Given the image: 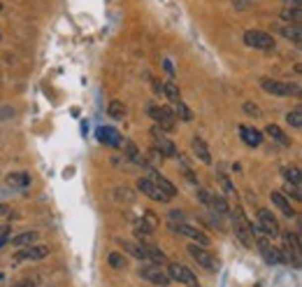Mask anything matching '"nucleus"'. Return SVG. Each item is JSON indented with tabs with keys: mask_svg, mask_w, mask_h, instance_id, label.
Wrapping results in <instances>:
<instances>
[{
	"mask_svg": "<svg viewBox=\"0 0 302 287\" xmlns=\"http://www.w3.org/2000/svg\"><path fill=\"white\" fill-rule=\"evenodd\" d=\"M258 248H260V255H263V259L267 262V264H281L284 262V257H281V250L274 248L265 236H258Z\"/></svg>",
	"mask_w": 302,
	"mask_h": 287,
	"instance_id": "11",
	"label": "nucleus"
},
{
	"mask_svg": "<svg viewBox=\"0 0 302 287\" xmlns=\"http://www.w3.org/2000/svg\"><path fill=\"white\" fill-rule=\"evenodd\" d=\"M260 89H263L265 93H272V96H298V93H300V86L298 84L281 82V79H272V77L260 79Z\"/></svg>",
	"mask_w": 302,
	"mask_h": 287,
	"instance_id": "2",
	"label": "nucleus"
},
{
	"mask_svg": "<svg viewBox=\"0 0 302 287\" xmlns=\"http://www.w3.org/2000/svg\"><path fill=\"white\" fill-rule=\"evenodd\" d=\"M258 233H263V236H267V238H274V236H279L281 233L277 217L265 208L258 210Z\"/></svg>",
	"mask_w": 302,
	"mask_h": 287,
	"instance_id": "4",
	"label": "nucleus"
},
{
	"mask_svg": "<svg viewBox=\"0 0 302 287\" xmlns=\"http://www.w3.org/2000/svg\"><path fill=\"white\" fill-rule=\"evenodd\" d=\"M107 264L112 266V269H116V271H123L126 269V257L121 255V252H109V257H107Z\"/></svg>",
	"mask_w": 302,
	"mask_h": 287,
	"instance_id": "29",
	"label": "nucleus"
},
{
	"mask_svg": "<svg viewBox=\"0 0 302 287\" xmlns=\"http://www.w3.org/2000/svg\"><path fill=\"white\" fill-rule=\"evenodd\" d=\"M0 12H2V2H0Z\"/></svg>",
	"mask_w": 302,
	"mask_h": 287,
	"instance_id": "44",
	"label": "nucleus"
},
{
	"mask_svg": "<svg viewBox=\"0 0 302 287\" xmlns=\"http://www.w3.org/2000/svg\"><path fill=\"white\" fill-rule=\"evenodd\" d=\"M9 213V206L7 203H0V217H2V215H7Z\"/></svg>",
	"mask_w": 302,
	"mask_h": 287,
	"instance_id": "39",
	"label": "nucleus"
},
{
	"mask_svg": "<svg viewBox=\"0 0 302 287\" xmlns=\"http://www.w3.org/2000/svg\"><path fill=\"white\" fill-rule=\"evenodd\" d=\"M281 194H284V196H293L295 201H300V199H302L300 187H298V185H288V182H286V187H284V192H281Z\"/></svg>",
	"mask_w": 302,
	"mask_h": 287,
	"instance_id": "33",
	"label": "nucleus"
},
{
	"mask_svg": "<svg viewBox=\"0 0 302 287\" xmlns=\"http://www.w3.org/2000/svg\"><path fill=\"white\" fill-rule=\"evenodd\" d=\"M151 138H153V149H158L163 156H167V159H174L177 154V147H174V143L165 136V131H160L158 126H153L151 129Z\"/></svg>",
	"mask_w": 302,
	"mask_h": 287,
	"instance_id": "5",
	"label": "nucleus"
},
{
	"mask_svg": "<svg viewBox=\"0 0 302 287\" xmlns=\"http://www.w3.org/2000/svg\"><path fill=\"white\" fill-rule=\"evenodd\" d=\"M265 133H267V136H270V138L274 140V143L284 145V147H288V145H291V138H288L286 133L281 131V129H279L277 124H267V126H265Z\"/></svg>",
	"mask_w": 302,
	"mask_h": 287,
	"instance_id": "21",
	"label": "nucleus"
},
{
	"mask_svg": "<svg viewBox=\"0 0 302 287\" xmlns=\"http://www.w3.org/2000/svg\"><path fill=\"white\" fill-rule=\"evenodd\" d=\"M121 248H123V250H128L130 255L135 257V259H140V262H144V259H147V252H144V245H140V243L121 241Z\"/></svg>",
	"mask_w": 302,
	"mask_h": 287,
	"instance_id": "25",
	"label": "nucleus"
},
{
	"mask_svg": "<svg viewBox=\"0 0 302 287\" xmlns=\"http://www.w3.org/2000/svg\"><path fill=\"white\" fill-rule=\"evenodd\" d=\"M209 208H214V213H216V215H221V217L230 215V208H228L226 199H223V196H219V194L211 196V206H209Z\"/></svg>",
	"mask_w": 302,
	"mask_h": 287,
	"instance_id": "26",
	"label": "nucleus"
},
{
	"mask_svg": "<svg viewBox=\"0 0 302 287\" xmlns=\"http://www.w3.org/2000/svg\"><path fill=\"white\" fill-rule=\"evenodd\" d=\"M251 233H253V226L249 224V219L244 217V213L237 208L235 210V236H237L244 245H251Z\"/></svg>",
	"mask_w": 302,
	"mask_h": 287,
	"instance_id": "9",
	"label": "nucleus"
},
{
	"mask_svg": "<svg viewBox=\"0 0 302 287\" xmlns=\"http://www.w3.org/2000/svg\"><path fill=\"white\" fill-rule=\"evenodd\" d=\"M7 231H9L7 226H0V238H2V236H7Z\"/></svg>",
	"mask_w": 302,
	"mask_h": 287,
	"instance_id": "41",
	"label": "nucleus"
},
{
	"mask_svg": "<svg viewBox=\"0 0 302 287\" xmlns=\"http://www.w3.org/2000/svg\"><path fill=\"white\" fill-rule=\"evenodd\" d=\"M270 199H272V203H274V206H277V208H279L281 213L286 215V217H295V210L291 208V203H288V199H286L284 194H281V192H272Z\"/></svg>",
	"mask_w": 302,
	"mask_h": 287,
	"instance_id": "20",
	"label": "nucleus"
},
{
	"mask_svg": "<svg viewBox=\"0 0 302 287\" xmlns=\"http://www.w3.org/2000/svg\"><path fill=\"white\" fill-rule=\"evenodd\" d=\"M189 255L198 262V266H202L207 271H216V259L211 257L209 250H204V245H198V243L189 245Z\"/></svg>",
	"mask_w": 302,
	"mask_h": 287,
	"instance_id": "8",
	"label": "nucleus"
},
{
	"mask_svg": "<svg viewBox=\"0 0 302 287\" xmlns=\"http://www.w3.org/2000/svg\"><path fill=\"white\" fill-rule=\"evenodd\" d=\"M107 115L112 117V119H123V117H126V105H123V101H109Z\"/></svg>",
	"mask_w": 302,
	"mask_h": 287,
	"instance_id": "27",
	"label": "nucleus"
},
{
	"mask_svg": "<svg viewBox=\"0 0 302 287\" xmlns=\"http://www.w3.org/2000/svg\"><path fill=\"white\" fill-rule=\"evenodd\" d=\"M123 149H126V156H128L130 163H137V166H147V168H149V161L140 154V149H137V145L133 140H123Z\"/></svg>",
	"mask_w": 302,
	"mask_h": 287,
	"instance_id": "17",
	"label": "nucleus"
},
{
	"mask_svg": "<svg viewBox=\"0 0 302 287\" xmlns=\"http://www.w3.org/2000/svg\"><path fill=\"white\" fill-rule=\"evenodd\" d=\"M286 122L293 126V129H302V110L300 108H293L286 115Z\"/></svg>",
	"mask_w": 302,
	"mask_h": 287,
	"instance_id": "31",
	"label": "nucleus"
},
{
	"mask_svg": "<svg viewBox=\"0 0 302 287\" xmlns=\"http://www.w3.org/2000/svg\"><path fill=\"white\" fill-rule=\"evenodd\" d=\"M144 252H147V259H151V264H165V255L160 252L158 248H153V245H144Z\"/></svg>",
	"mask_w": 302,
	"mask_h": 287,
	"instance_id": "28",
	"label": "nucleus"
},
{
	"mask_svg": "<svg viewBox=\"0 0 302 287\" xmlns=\"http://www.w3.org/2000/svg\"><path fill=\"white\" fill-rule=\"evenodd\" d=\"M96 136H98V140L102 143V145H109V147H119L121 145L119 131H114V129H109V126H100Z\"/></svg>",
	"mask_w": 302,
	"mask_h": 287,
	"instance_id": "15",
	"label": "nucleus"
},
{
	"mask_svg": "<svg viewBox=\"0 0 302 287\" xmlns=\"http://www.w3.org/2000/svg\"><path fill=\"white\" fill-rule=\"evenodd\" d=\"M0 117H14V110H0Z\"/></svg>",
	"mask_w": 302,
	"mask_h": 287,
	"instance_id": "40",
	"label": "nucleus"
},
{
	"mask_svg": "<svg viewBox=\"0 0 302 287\" xmlns=\"http://www.w3.org/2000/svg\"><path fill=\"white\" fill-rule=\"evenodd\" d=\"M174 112V117H179L181 122H193V112L189 110V105L184 101H177V103H172V108H170Z\"/></svg>",
	"mask_w": 302,
	"mask_h": 287,
	"instance_id": "24",
	"label": "nucleus"
},
{
	"mask_svg": "<svg viewBox=\"0 0 302 287\" xmlns=\"http://www.w3.org/2000/svg\"><path fill=\"white\" fill-rule=\"evenodd\" d=\"M240 136L249 147H258L263 143V133L258 131V129H251V126H240Z\"/></svg>",
	"mask_w": 302,
	"mask_h": 287,
	"instance_id": "18",
	"label": "nucleus"
},
{
	"mask_svg": "<svg viewBox=\"0 0 302 287\" xmlns=\"http://www.w3.org/2000/svg\"><path fill=\"white\" fill-rule=\"evenodd\" d=\"M163 93H165V96H167V101H170V103H177V101H181L179 86L174 84V82H165V84H163Z\"/></svg>",
	"mask_w": 302,
	"mask_h": 287,
	"instance_id": "30",
	"label": "nucleus"
},
{
	"mask_svg": "<svg viewBox=\"0 0 302 287\" xmlns=\"http://www.w3.org/2000/svg\"><path fill=\"white\" fill-rule=\"evenodd\" d=\"M172 226L174 233H181V236H189V238H193V241L198 243V245H209V238L204 236L200 229H196V226L186 224V222H181V224H170Z\"/></svg>",
	"mask_w": 302,
	"mask_h": 287,
	"instance_id": "13",
	"label": "nucleus"
},
{
	"mask_svg": "<svg viewBox=\"0 0 302 287\" xmlns=\"http://www.w3.org/2000/svg\"><path fill=\"white\" fill-rule=\"evenodd\" d=\"M279 31H281V35L286 40H291L295 47H300V42H302V35H300V26H293V23H286V26H279Z\"/></svg>",
	"mask_w": 302,
	"mask_h": 287,
	"instance_id": "22",
	"label": "nucleus"
},
{
	"mask_svg": "<svg viewBox=\"0 0 302 287\" xmlns=\"http://www.w3.org/2000/svg\"><path fill=\"white\" fill-rule=\"evenodd\" d=\"M177 222H186V217H184V213L181 210H170V224H177Z\"/></svg>",
	"mask_w": 302,
	"mask_h": 287,
	"instance_id": "36",
	"label": "nucleus"
},
{
	"mask_svg": "<svg viewBox=\"0 0 302 287\" xmlns=\"http://www.w3.org/2000/svg\"><path fill=\"white\" fill-rule=\"evenodd\" d=\"M16 287H33V283H21V285H16Z\"/></svg>",
	"mask_w": 302,
	"mask_h": 287,
	"instance_id": "43",
	"label": "nucleus"
},
{
	"mask_svg": "<svg viewBox=\"0 0 302 287\" xmlns=\"http://www.w3.org/2000/svg\"><path fill=\"white\" fill-rule=\"evenodd\" d=\"M35 241H38V233L35 231H21L16 236H12V238H7V243H12L14 248H28V245H35Z\"/></svg>",
	"mask_w": 302,
	"mask_h": 287,
	"instance_id": "19",
	"label": "nucleus"
},
{
	"mask_svg": "<svg viewBox=\"0 0 302 287\" xmlns=\"http://www.w3.org/2000/svg\"><path fill=\"white\" fill-rule=\"evenodd\" d=\"M137 192H142L144 196H149L151 201H158V203L172 201V199H170L167 194H163V192H160L158 187L153 185V182H151L149 178H140V180H137Z\"/></svg>",
	"mask_w": 302,
	"mask_h": 287,
	"instance_id": "10",
	"label": "nucleus"
},
{
	"mask_svg": "<svg viewBox=\"0 0 302 287\" xmlns=\"http://www.w3.org/2000/svg\"><path fill=\"white\" fill-rule=\"evenodd\" d=\"M5 243H7V236H2V238H0V248H2Z\"/></svg>",
	"mask_w": 302,
	"mask_h": 287,
	"instance_id": "42",
	"label": "nucleus"
},
{
	"mask_svg": "<svg viewBox=\"0 0 302 287\" xmlns=\"http://www.w3.org/2000/svg\"><path fill=\"white\" fill-rule=\"evenodd\" d=\"M0 40H2V35H0Z\"/></svg>",
	"mask_w": 302,
	"mask_h": 287,
	"instance_id": "46",
	"label": "nucleus"
},
{
	"mask_svg": "<svg viewBox=\"0 0 302 287\" xmlns=\"http://www.w3.org/2000/svg\"><path fill=\"white\" fill-rule=\"evenodd\" d=\"M149 156H151V161H163V154H160L158 149H151Z\"/></svg>",
	"mask_w": 302,
	"mask_h": 287,
	"instance_id": "38",
	"label": "nucleus"
},
{
	"mask_svg": "<svg viewBox=\"0 0 302 287\" xmlns=\"http://www.w3.org/2000/svg\"><path fill=\"white\" fill-rule=\"evenodd\" d=\"M140 276H142L144 280L153 283V285H158V287L170 285V276H167V271L165 269H160L158 264H144L142 269H140Z\"/></svg>",
	"mask_w": 302,
	"mask_h": 287,
	"instance_id": "7",
	"label": "nucleus"
},
{
	"mask_svg": "<svg viewBox=\"0 0 302 287\" xmlns=\"http://www.w3.org/2000/svg\"><path fill=\"white\" fill-rule=\"evenodd\" d=\"M149 180H151V182H153L156 187H158V189L163 192V194H167L170 199H174V194H177V187H174L167 178H163L160 173H156L153 168H151V178H149Z\"/></svg>",
	"mask_w": 302,
	"mask_h": 287,
	"instance_id": "16",
	"label": "nucleus"
},
{
	"mask_svg": "<svg viewBox=\"0 0 302 287\" xmlns=\"http://www.w3.org/2000/svg\"><path fill=\"white\" fill-rule=\"evenodd\" d=\"M244 45L258 52H272L274 49V38L265 31H247L244 33Z\"/></svg>",
	"mask_w": 302,
	"mask_h": 287,
	"instance_id": "3",
	"label": "nucleus"
},
{
	"mask_svg": "<svg viewBox=\"0 0 302 287\" xmlns=\"http://www.w3.org/2000/svg\"><path fill=\"white\" fill-rule=\"evenodd\" d=\"M167 276H170V280H177V283H181V285H186V287H200L198 276L184 264H170Z\"/></svg>",
	"mask_w": 302,
	"mask_h": 287,
	"instance_id": "6",
	"label": "nucleus"
},
{
	"mask_svg": "<svg viewBox=\"0 0 302 287\" xmlns=\"http://www.w3.org/2000/svg\"><path fill=\"white\" fill-rule=\"evenodd\" d=\"M116 199H119V201H128V203H133L135 201V196H133V192H130V189H126V187H123V189H116Z\"/></svg>",
	"mask_w": 302,
	"mask_h": 287,
	"instance_id": "35",
	"label": "nucleus"
},
{
	"mask_svg": "<svg viewBox=\"0 0 302 287\" xmlns=\"http://www.w3.org/2000/svg\"><path fill=\"white\" fill-rule=\"evenodd\" d=\"M284 178H286L288 185L300 187V171H298V168H284Z\"/></svg>",
	"mask_w": 302,
	"mask_h": 287,
	"instance_id": "32",
	"label": "nucleus"
},
{
	"mask_svg": "<svg viewBox=\"0 0 302 287\" xmlns=\"http://www.w3.org/2000/svg\"><path fill=\"white\" fill-rule=\"evenodd\" d=\"M49 252H51L49 245H28L26 250H19V252H16L14 262H26V259L35 262V259H45V257H49Z\"/></svg>",
	"mask_w": 302,
	"mask_h": 287,
	"instance_id": "12",
	"label": "nucleus"
},
{
	"mask_svg": "<svg viewBox=\"0 0 302 287\" xmlns=\"http://www.w3.org/2000/svg\"><path fill=\"white\" fill-rule=\"evenodd\" d=\"M198 196H200V201H202L204 206H211V194L207 192V189H200V192H198Z\"/></svg>",
	"mask_w": 302,
	"mask_h": 287,
	"instance_id": "37",
	"label": "nucleus"
},
{
	"mask_svg": "<svg viewBox=\"0 0 302 287\" xmlns=\"http://www.w3.org/2000/svg\"><path fill=\"white\" fill-rule=\"evenodd\" d=\"M242 110L247 112V115H251V117H260L263 112H260V108H258L256 103H251V101H247L244 105H242Z\"/></svg>",
	"mask_w": 302,
	"mask_h": 287,
	"instance_id": "34",
	"label": "nucleus"
},
{
	"mask_svg": "<svg viewBox=\"0 0 302 287\" xmlns=\"http://www.w3.org/2000/svg\"><path fill=\"white\" fill-rule=\"evenodd\" d=\"M191 147H193V154H196L200 161L209 166V163H211V152H209V147H207V143H204L200 136H193V140H191Z\"/></svg>",
	"mask_w": 302,
	"mask_h": 287,
	"instance_id": "14",
	"label": "nucleus"
},
{
	"mask_svg": "<svg viewBox=\"0 0 302 287\" xmlns=\"http://www.w3.org/2000/svg\"><path fill=\"white\" fill-rule=\"evenodd\" d=\"M256 287H263V285H256Z\"/></svg>",
	"mask_w": 302,
	"mask_h": 287,
	"instance_id": "45",
	"label": "nucleus"
},
{
	"mask_svg": "<svg viewBox=\"0 0 302 287\" xmlns=\"http://www.w3.org/2000/svg\"><path fill=\"white\" fill-rule=\"evenodd\" d=\"M149 117L156 122V126H158L160 131H174V126H177V117H174V112L167 105H149Z\"/></svg>",
	"mask_w": 302,
	"mask_h": 287,
	"instance_id": "1",
	"label": "nucleus"
},
{
	"mask_svg": "<svg viewBox=\"0 0 302 287\" xmlns=\"http://www.w3.org/2000/svg\"><path fill=\"white\" fill-rule=\"evenodd\" d=\"M7 185L16 187V189H26L30 185V175L28 173H9L7 175Z\"/></svg>",
	"mask_w": 302,
	"mask_h": 287,
	"instance_id": "23",
	"label": "nucleus"
}]
</instances>
